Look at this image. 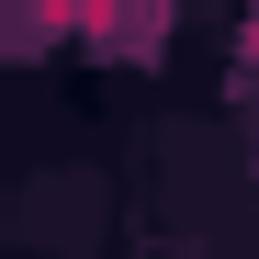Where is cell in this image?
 Segmentation results:
<instances>
[{
    "label": "cell",
    "mask_w": 259,
    "mask_h": 259,
    "mask_svg": "<svg viewBox=\"0 0 259 259\" xmlns=\"http://www.w3.org/2000/svg\"><path fill=\"white\" fill-rule=\"evenodd\" d=\"M158 0H34V23H57V34H102V46H124V34H147Z\"/></svg>",
    "instance_id": "cell-1"
},
{
    "label": "cell",
    "mask_w": 259,
    "mask_h": 259,
    "mask_svg": "<svg viewBox=\"0 0 259 259\" xmlns=\"http://www.w3.org/2000/svg\"><path fill=\"white\" fill-rule=\"evenodd\" d=\"M248 57H259V23H248Z\"/></svg>",
    "instance_id": "cell-2"
}]
</instances>
